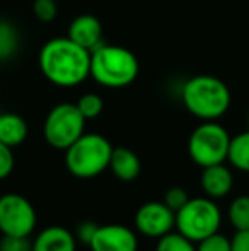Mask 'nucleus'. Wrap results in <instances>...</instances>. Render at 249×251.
<instances>
[{"mask_svg":"<svg viewBox=\"0 0 249 251\" xmlns=\"http://www.w3.org/2000/svg\"><path fill=\"white\" fill-rule=\"evenodd\" d=\"M38 63L45 79L57 87H77L91 77V51L68 36L46 41L40 50Z\"/></svg>","mask_w":249,"mask_h":251,"instance_id":"f257e3e1","label":"nucleus"},{"mask_svg":"<svg viewBox=\"0 0 249 251\" xmlns=\"http://www.w3.org/2000/svg\"><path fill=\"white\" fill-rule=\"evenodd\" d=\"M181 101L189 115L202 122H217L230 108V89L215 75H195L181 87Z\"/></svg>","mask_w":249,"mask_h":251,"instance_id":"f03ea898","label":"nucleus"},{"mask_svg":"<svg viewBox=\"0 0 249 251\" xmlns=\"http://www.w3.org/2000/svg\"><path fill=\"white\" fill-rule=\"evenodd\" d=\"M140 63L135 53L118 45H99L91 51V77L108 89H123L135 82Z\"/></svg>","mask_w":249,"mask_h":251,"instance_id":"7ed1b4c3","label":"nucleus"},{"mask_svg":"<svg viewBox=\"0 0 249 251\" xmlns=\"http://www.w3.org/2000/svg\"><path fill=\"white\" fill-rule=\"evenodd\" d=\"M113 149L114 147L104 135L82 133L65 151V166L75 178H96L110 168Z\"/></svg>","mask_w":249,"mask_h":251,"instance_id":"20e7f679","label":"nucleus"},{"mask_svg":"<svg viewBox=\"0 0 249 251\" xmlns=\"http://www.w3.org/2000/svg\"><path fill=\"white\" fill-rule=\"evenodd\" d=\"M222 224V212L215 200L208 197L189 199L181 210L176 212V231L198 243L208 236L219 232Z\"/></svg>","mask_w":249,"mask_h":251,"instance_id":"39448f33","label":"nucleus"},{"mask_svg":"<svg viewBox=\"0 0 249 251\" xmlns=\"http://www.w3.org/2000/svg\"><path fill=\"white\" fill-rule=\"evenodd\" d=\"M229 132L219 122H202L188 139L189 159L200 168L222 164L227 161L230 146Z\"/></svg>","mask_w":249,"mask_h":251,"instance_id":"423d86ee","label":"nucleus"},{"mask_svg":"<svg viewBox=\"0 0 249 251\" xmlns=\"http://www.w3.org/2000/svg\"><path fill=\"white\" fill-rule=\"evenodd\" d=\"M86 122L75 102H60L50 109L45 120V140L50 147L65 152L82 133H86Z\"/></svg>","mask_w":249,"mask_h":251,"instance_id":"0eeeda50","label":"nucleus"},{"mask_svg":"<svg viewBox=\"0 0 249 251\" xmlns=\"http://www.w3.org/2000/svg\"><path fill=\"white\" fill-rule=\"evenodd\" d=\"M36 210L26 197L5 193L0 197V232L3 236L29 238L36 229Z\"/></svg>","mask_w":249,"mask_h":251,"instance_id":"6e6552de","label":"nucleus"},{"mask_svg":"<svg viewBox=\"0 0 249 251\" xmlns=\"http://www.w3.org/2000/svg\"><path fill=\"white\" fill-rule=\"evenodd\" d=\"M133 222L140 234L159 239L176 229V214L164 201H147L136 210Z\"/></svg>","mask_w":249,"mask_h":251,"instance_id":"1a4fd4ad","label":"nucleus"},{"mask_svg":"<svg viewBox=\"0 0 249 251\" xmlns=\"http://www.w3.org/2000/svg\"><path fill=\"white\" fill-rule=\"evenodd\" d=\"M89 248L91 251H138V239L126 226L106 224L97 227Z\"/></svg>","mask_w":249,"mask_h":251,"instance_id":"9d476101","label":"nucleus"},{"mask_svg":"<svg viewBox=\"0 0 249 251\" xmlns=\"http://www.w3.org/2000/svg\"><path fill=\"white\" fill-rule=\"evenodd\" d=\"M67 36L79 47L92 51L103 45V24L92 14H80L68 24Z\"/></svg>","mask_w":249,"mask_h":251,"instance_id":"9b49d317","label":"nucleus"},{"mask_svg":"<svg viewBox=\"0 0 249 251\" xmlns=\"http://www.w3.org/2000/svg\"><path fill=\"white\" fill-rule=\"evenodd\" d=\"M200 186L208 199L220 200L232 192L234 175L229 166H226V162L208 166V168H203L200 176Z\"/></svg>","mask_w":249,"mask_h":251,"instance_id":"f8f14e48","label":"nucleus"},{"mask_svg":"<svg viewBox=\"0 0 249 251\" xmlns=\"http://www.w3.org/2000/svg\"><path fill=\"white\" fill-rule=\"evenodd\" d=\"M31 251H77L75 234L63 226H48L34 238Z\"/></svg>","mask_w":249,"mask_h":251,"instance_id":"ddd939ff","label":"nucleus"},{"mask_svg":"<svg viewBox=\"0 0 249 251\" xmlns=\"http://www.w3.org/2000/svg\"><path fill=\"white\" fill-rule=\"evenodd\" d=\"M110 169L121 181H133L140 176L142 162L138 155L128 147H114L111 154Z\"/></svg>","mask_w":249,"mask_h":251,"instance_id":"4468645a","label":"nucleus"},{"mask_svg":"<svg viewBox=\"0 0 249 251\" xmlns=\"http://www.w3.org/2000/svg\"><path fill=\"white\" fill-rule=\"evenodd\" d=\"M29 126L26 120L16 113H0V142L9 147H17L27 139Z\"/></svg>","mask_w":249,"mask_h":251,"instance_id":"2eb2a0df","label":"nucleus"},{"mask_svg":"<svg viewBox=\"0 0 249 251\" xmlns=\"http://www.w3.org/2000/svg\"><path fill=\"white\" fill-rule=\"evenodd\" d=\"M227 161L237 171L249 173V130L230 139Z\"/></svg>","mask_w":249,"mask_h":251,"instance_id":"dca6fc26","label":"nucleus"},{"mask_svg":"<svg viewBox=\"0 0 249 251\" xmlns=\"http://www.w3.org/2000/svg\"><path fill=\"white\" fill-rule=\"evenodd\" d=\"M19 33L16 26L7 21H0V62L10 60L19 50Z\"/></svg>","mask_w":249,"mask_h":251,"instance_id":"f3484780","label":"nucleus"},{"mask_svg":"<svg viewBox=\"0 0 249 251\" xmlns=\"http://www.w3.org/2000/svg\"><path fill=\"white\" fill-rule=\"evenodd\" d=\"M229 222L236 231H248L249 229V195L236 197L227 210Z\"/></svg>","mask_w":249,"mask_h":251,"instance_id":"a211bd4d","label":"nucleus"},{"mask_svg":"<svg viewBox=\"0 0 249 251\" xmlns=\"http://www.w3.org/2000/svg\"><path fill=\"white\" fill-rule=\"evenodd\" d=\"M156 251H196V243L189 241L180 232H169V234L159 238Z\"/></svg>","mask_w":249,"mask_h":251,"instance_id":"6ab92c4d","label":"nucleus"},{"mask_svg":"<svg viewBox=\"0 0 249 251\" xmlns=\"http://www.w3.org/2000/svg\"><path fill=\"white\" fill-rule=\"evenodd\" d=\"M75 106L79 108V111L82 113V116L86 120H94L103 113L104 109V101L99 94L96 93H86L79 98V101L75 102Z\"/></svg>","mask_w":249,"mask_h":251,"instance_id":"aec40b11","label":"nucleus"},{"mask_svg":"<svg viewBox=\"0 0 249 251\" xmlns=\"http://www.w3.org/2000/svg\"><path fill=\"white\" fill-rule=\"evenodd\" d=\"M34 17L41 23H51L57 19L58 3L57 0H34L33 2Z\"/></svg>","mask_w":249,"mask_h":251,"instance_id":"412c9836","label":"nucleus"},{"mask_svg":"<svg viewBox=\"0 0 249 251\" xmlns=\"http://www.w3.org/2000/svg\"><path fill=\"white\" fill-rule=\"evenodd\" d=\"M196 251H232V246H230V239L227 236L215 232V234L196 243Z\"/></svg>","mask_w":249,"mask_h":251,"instance_id":"4be33fe9","label":"nucleus"},{"mask_svg":"<svg viewBox=\"0 0 249 251\" xmlns=\"http://www.w3.org/2000/svg\"><path fill=\"white\" fill-rule=\"evenodd\" d=\"M188 200H189V195L183 186H171L166 192V195H164L162 201L176 214L178 210H181V208L188 203Z\"/></svg>","mask_w":249,"mask_h":251,"instance_id":"5701e85b","label":"nucleus"},{"mask_svg":"<svg viewBox=\"0 0 249 251\" xmlns=\"http://www.w3.org/2000/svg\"><path fill=\"white\" fill-rule=\"evenodd\" d=\"M33 241L24 236H3L0 239V251H31Z\"/></svg>","mask_w":249,"mask_h":251,"instance_id":"b1692460","label":"nucleus"},{"mask_svg":"<svg viewBox=\"0 0 249 251\" xmlns=\"http://www.w3.org/2000/svg\"><path fill=\"white\" fill-rule=\"evenodd\" d=\"M14 166H16V159H14L12 147L0 142V179L9 178L14 171Z\"/></svg>","mask_w":249,"mask_h":251,"instance_id":"393cba45","label":"nucleus"},{"mask_svg":"<svg viewBox=\"0 0 249 251\" xmlns=\"http://www.w3.org/2000/svg\"><path fill=\"white\" fill-rule=\"evenodd\" d=\"M97 227H99V226H97L96 222H91V221L80 222V224L77 226L75 239L79 243H82V245L89 246L91 241H92V238H94V234H96Z\"/></svg>","mask_w":249,"mask_h":251,"instance_id":"a878e982","label":"nucleus"},{"mask_svg":"<svg viewBox=\"0 0 249 251\" xmlns=\"http://www.w3.org/2000/svg\"><path fill=\"white\" fill-rule=\"evenodd\" d=\"M232 251H249V229L248 231H236L230 238Z\"/></svg>","mask_w":249,"mask_h":251,"instance_id":"bb28decb","label":"nucleus"}]
</instances>
